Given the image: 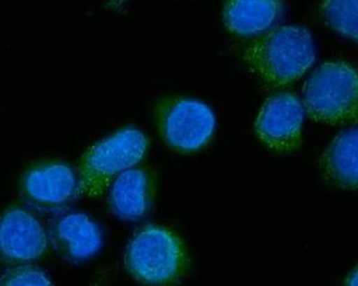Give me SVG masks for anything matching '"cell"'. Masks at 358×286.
I'll return each mask as SVG.
<instances>
[{
    "label": "cell",
    "instance_id": "cell-15",
    "mask_svg": "<svg viewBox=\"0 0 358 286\" xmlns=\"http://www.w3.org/2000/svg\"><path fill=\"white\" fill-rule=\"evenodd\" d=\"M346 285L358 286V266L346 278Z\"/></svg>",
    "mask_w": 358,
    "mask_h": 286
},
{
    "label": "cell",
    "instance_id": "cell-3",
    "mask_svg": "<svg viewBox=\"0 0 358 286\" xmlns=\"http://www.w3.org/2000/svg\"><path fill=\"white\" fill-rule=\"evenodd\" d=\"M306 113L331 126L358 123V72L345 62L317 67L303 86Z\"/></svg>",
    "mask_w": 358,
    "mask_h": 286
},
{
    "label": "cell",
    "instance_id": "cell-16",
    "mask_svg": "<svg viewBox=\"0 0 358 286\" xmlns=\"http://www.w3.org/2000/svg\"><path fill=\"white\" fill-rule=\"evenodd\" d=\"M129 0H109L108 1V6L115 10H122L124 8V5L128 3Z\"/></svg>",
    "mask_w": 358,
    "mask_h": 286
},
{
    "label": "cell",
    "instance_id": "cell-13",
    "mask_svg": "<svg viewBox=\"0 0 358 286\" xmlns=\"http://www.w3.org/2000/svg\"><path fill=\"white\" fill-rule=\"evenodd\" d=\"M320 13L329 28L358 42V0H322Z\"/></svg>",
    "mask_w": 358,
    "mask_h": 286
},
{
    "label": "cell",
    "instance_id": "cell-10",
    "mask_svg": "<svg viewBox=\"0 0 358 286\" xmlns=\"http://www.w3.org/2000/svg\"><path fill=\"white\" fill-rule=\"evenodd\" d=\"M49 238L62 258L72 262L92 258L103 245L102 231L84 213H59L50 221Z\"/></svg>",
    "mask_w": 358,
    "mask_h": 286
},
{
    "label": "cell",
    "instance_id": "cell-12",
    "mask_svg": "<svg viewBox=\"0 0 358 286\" xmlns=\"http://www.w3.org/2000/svg\"><path fill=\"white\" fill-rule=\"evenodd\" d=\"M282 8V0H224L222 18L231 33L256 36L273 27Z\"/></svg>",
    "mask_w": 358,
    "mask_h": 286
},
{
    "label": "cell",
    "instance_id": "cell-11",
    "mask_svg": "<svg viewBox=\"0 0 358 286\" xmlns=\"http://www.w3.org/2000/svg\"><path fill=\"white\" fill-rule=\"evenodd\" d=\"M329 184L344 191H358V128L338 135L326 147L320 162Z\"/></svg>",
    "mask_w": 358,
    "mask_h": 286
},
{
    "label": "cell",
    "instance_id": "cell-7",
    "mask_svg": "<svg viewBox=\"0 0 358 286\" xmlns=\"http://www.w3.org/2000/svg\"><path fill=\"white\" fill-rule=\"evenodd\" d=\"M49 238L41 222L29 210L13 205L0 222V252L8 264H30L45 255Z\"/></svg>",
    "mask_w": 358,
    "mask_h": 286
},
{
    "label": "cell",
    "instance_id": "cell-8",
    "mask_svg": "<svg viewBox=\"0 0 358 286\" xmlns=\"http://www.w3.org/2000/svg\"><path fill=\"white\" fill-rule=\"evenodd\" d=\"M77 189L78 174L62 162H40L22 175V196L38 210L60 209L77 196Z\"/></svg>",
    "mask_w": 358,
    "mask_h": 286
},
{
    "label": "cell",
    "instance_id": "cell-5",
    "mask_svg": "<svg viewBox=\"0 0 358 286\" xmlns=\"http://www.w3.org/2000/svg\"><path fill=\"white\" fill-rule=\"evenodd\" d=\"M153 115L165 144L182 154L199 151L215 132V115L208 104L195 98H163L155 104Z\"/></svg>",
    "mask_w": 358,
    "mask_h": 286
},
{
    "label": "cell",
    "instance_id": "cell-9",
    "mask_svg": "<svg viewBox=\"0 0 358 286\" xmlns=\"http://www.w3.org/2000/svg\"><path fill=\"white\" fill-rule=\"evenodd\" d=\"M157 180L151 168L134 165L121 172L109 187V206L123 221H138L155 204Z\"/></svg>",
    "mask_w": 358,
    "mask_h": 286
},
{
    "label": "cell",
    "instance_id": "cell-2",
    "mask_svg": "<svg viewBox=\"0 0 358 286\" xmlns=\"http://www.w3.org/2000/svg\"><path fill=\"white\" fill-rule=\"evenodd\" d=\"M124 266L143 284L173 285L183 282L190 272L192 259L177 233L164 226L148 225L127 245Z\"/></svg>",
    "mask_w": 358,
    "mask_h": 286
},
{
    "label": "cell",
    "instance_id": "cell-14",
    "mask_svg": "<svg viewBox=\"0 0 358 286\" xmlns=\"http://www.w3.org/2000/svg\"><path fill=\"white\" fill-rule=\"evenodd\" d=\"M1 285H52L47 274L36 266L21 264L13 268H8L1 275Z\"/></svg>",
    "mask_w": 358,
    "mask_h": 286
},
{
    "label": "cell",
    "instance_id": "cell-1",
    "mask_svg": "<svg viewBox=\"0 0 358 286\" xmlns=\"http://www.w3.org/2000/svg\"><path fill=\"white\" fill-rule=\"evenodd\" d=\"M244 57L264 86L283 88L296 82L313 65V39L303 27H278L250 42Z\"/></svg>",
    "mask_w": 358,
    "mask_h": 286
},
{
    "label": "cell",
    "instance_id": "cell-6",
    "mask_svg": "<svg viewBox=\"0 0 358 286\" xmlns=\"http://www.w3.org/2000/svg\"><path fill=\"white\" fill-rule=\"evenodd\" d=\"M305 107L292 93H278L265 100L255 123V131L262 143L278 152L297 150L302 142Z\"/></svg>",
    "mask_w": 358,
    "mask_h": 286
},
{
    "label": "cell",
    "instance_id": "cell-4",
    "mask_svg": "<svg viewBox=\"0 0 358 286\" xmlns=\"http://www.w3.org/2000/svg\"><path fill=\"white\" fill-rule=\"evenodd\" d=\"M148 145L143 132L127 127L90 147L78 164L77 196H103L121 172L143 160Z\"/></svg>",
    "mask_w": 358,
    "mask_h": 286
}]
</instances>
